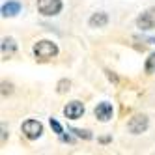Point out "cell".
<instances>
[{
	"label": "cell",
	"instance_id": "1",
	"mask_svg": "<svg viewBox=\"0 0 155 155\" xmlns=\"http://www.w3.org/2000/svg\"><path fill=\"white\" fill-rule=\"evenodd\" d=\"M34 54L39 60H49V58H54L58 54V47H56V43L43 39V41H38L34 45Z\"/></svg>",
	"mask_w": 155,
	"mask_h": 155
},
{
	"label": "cell",
	"instance_id": "15",
	"mask_svg": "<svg viewBox=\"0 0 155 155\" xmlns=\"http://www.w3.org/2000/svg\"><path fill=\"white\" fill-rule=\"evenodd\" d=\"M12 84H6V82H2V95H8V94H12L13 90H12Z\"/></svg>",
	"mask_w": 155,
	"mask_h": 155
},
{
	"label": "cell",
	"instance_id": "3",
	"mask_svg": "<svg viewBox=\"0 0 155 155\" xmlns=\"http://www.w3.org/2000/svg\"><path fill=\"white\" fill-rule=\"evenodd\" d=\"M150 125V121H148V116H144V114H137V116H133L129 120V124H127V129L129 133H133V135H140V133H144L148 129Z\"/></svg>",
	"mask_w": 155,
	"mask_h": 155
},
{
	"label": "cell",
	"instance_id": "14",
	"mask_svg": "<svg viewBox=\"0 0 155 155\" xmlns=\"http://www.w3.org/2000/svg\"><path fill=\"white\" fill-rule=\"evenodd\" d=\"M51 127H52L54 131H56V133H58V135H62V133H64V129H62V125L58 124V121H56V120H52V118H51Z\"/></svg>",
	"mask_w": 155,
	"mask_h": 155
},
{
	"label": "cell",
	"instance_id": "7",
	"mask_svg": "<svg viewBox=\"0 0 155 155\" xmlns=\"http://www.w3.org/2000/svg\"><path fill=\"white\" fill-rule=\"evenodd\" d=\"M112 114H114V110H112V105L110 103H99L95 107V116L101 121H108L112 118Z\"/></svg>",
	"mask_w": 155,
	"mask_h": 155
},
{
	"label": "cell",
	"instance_id": "8",
	"mask_svg": "<svg viewBox=\"0 0 155 155\" xmlns=\"http://www.w3.org/2000/svg\"><path fill=\"white\" fill-rule=\"evenodd\" d=\"M88 23H90L92 28H103V26H107V23H108V15H107V13H94Z\"/></svg>",
	"mask_w": 155,
	"mask_h": 155
},
{
	"label": "cell",
	"instance_id": "9",
	"mask_svg": "<svg viewBox=\"0 0 155 155\" xmlns=\"http://www.w3.org/2000/svg\"><path fill=\"white\" fill-rule=\"evenodd\" d=\"M21 12V4L19 2H8L2 6V15L4 17H13Z\"/></svg>",
	"mask_w": 155,
	"mask_h": 155
},
{
	"label": "cell",
	"instance_id": "6",
	"mask_svg": "<svg viewBox=\"0 0 155 155\" xmlns=\"http://www.w3.org/2000/svg\"><path fill=\"white\" fill-rule=\"evenodd\" d=\"M64 114L69 120H79L84 114V105L81 101H71V103H68V107L64 108Z\"/></svg>",
	"mask_w": 155,
	"mask_h": 155
},
{
	"label": "cell",
	"instance_id": "10",
	"mask_svg": "<svg viewBox=\"0 0 155 155\" xmlns=\"http://www.w3.org/2000/svg\"><path fill=\"white\" fill-rule=\"evenodd\" d=\"M13 51H15V41H13L12 38L4 39V41H2V52L6 54V52H13Z\"/></svg>",
	"mask_w": 155,
	"mask_h": 155
},
{
	"label": "cell",
	"instance_id": "2",
	"mask_svg": "<svg viewBox=\"0 0 155 155\" xmlns=\"http://www.w3.org/2000/svg\"><path fill=\"white\" fill-rule=\"evenodd\" d=\"M38 9L43 15H58L62 12V0H38Z\"/></svg>",
	"mask_w": 155,
	"mask_h": 155
},
{
	"label": "cell",
	"instance_id": "11",
	"mask_svg": "<svg viewBox=\"0 0 155 155\" xmlns=\"http://www.w3.org/2000/svg\"><path fill=\"white\" fill-rule=\"evenodd\" d=\"M146 71L148 73H153L155 71V54H151V56L146 60Z\"/></svg>",
	"mask_w": 155,
	"mask_h": 155
},
{
	"label": "cell",
	"instance_id": "13",
	"mask_svg": "<svg viewBox=\"0 0 155 155\" xmlns=\"http://www.w3.org/2000/svg\"><path fill=\"white\" fill-rule=\"evenodd\" d=\"M73 133H75V135L77 137H81V138H92V135H90V131H81V129H73Z\"/></svg>",
	"mask_w": 155,
	"mask_h": 155
},
{
	"label": "cell",
	"instance_id": "4",
	"mask_svg": "<svg viewBox=\"0 0 155 155\" xmlns=\"http://www.w3.org/2000/svg\"><path fill=\"white\" fill-rule=\"evenodd\" d=\"M23 133H25V137L30 138V140H36L38 137H41V133H43V125L39 124L38 120H28L23 124Z\"/></svg>",
	"mask_w": 155,
	"mask_h": 155
},
{
	"label": "cell",
	"instance_id": "5",
	"mask_svg": "<svg viewBox=\"0 0 155 155\" xmlns=\"http://www.w3.org/2000/svg\"><path fill=\"white\" fill-rule=\"evenodd\" d=\"M137 26L142 30H151L155 28V8L146 9L138 19H137Z\"/></svg>",
	"mask_w": 155,
	"mask_h": 155
},
{
	"label": "cell",
	"instance_id": "16",
	"mask_svg": "<svg viewBox=\"0 0 155 155\" xmlns=\"http://www.w3.org/2000/svg\"><path fill=\"white\" fill-rule=\"evenodd\" d=\"M6 142V127H2V144Z\"/></svg>",
	"mask_w": 155,
	"mask_h": 155
},
{
	"label": "cell",
	"instance_id": "12",
	"mask_svg": "<svg viewBox=\"0 0 155 155\" xmlns=\"http://www.w3.org/2000/svg\"><path fill=\"white\" fill-rule=\"evenodd\" d=\"M69 86H71V82H69V81H65V79H64V81H60V82H58V94L68 92V90H69Z\"/></svg>",
	"mask_w": 155,
	"mask_h": 155
}]
</instances>
